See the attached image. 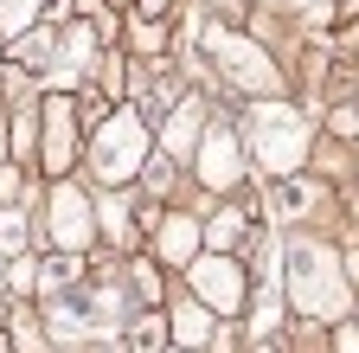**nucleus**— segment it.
<instances>
[{"label":"nucleus","instance_id":"21","mask_svg":"<svg viewBox=\"0 0 359 353\" xmlns=\"http://www.w3.org/2000/svg\"><path fill=\"white\" fill-rule=\"evenodd\" d=\"M128 283H135V295H142L148 308H167V289H161V263H154V257H135V263H128Z\"/></svg>","mask_w":359,"mask_h":353},{"label":"nucleus","instance_id":"35","mask_svg":"<svg viewBox=\"0 0 359 353\" xmlns=\"http://www.w3.org/2000/svg\"><path fill=\"white\" fill-rule=\"evenodd\" d=\"M334 7H340V0H334Z\"/></svg>","mask_w":359,"mask_h":353},{"label":"nucleus","instance_id":"16","mask_svg":"<svg viewBox=\"0 0 359 353\" xmlns=\"http://www.w3.org/2000/svg\"><path fill=\"white\" fill-rule=\"evenodd\" d=\"M97 232H103L109 244H135V225H128V199H122V193H103V206H97Z\"/></svg>","mask_w":359,"mask_h":353},{"label":"nucleus","instance_id":"22","mask_svg":"<svg viewBox=\"0 0 359 353\" xmlns=\"http://www.w3.org/2000/svg\"><path fill=\"white\" fill-rule=\"evenodd\" d=\"M7 289H13V295H32V289H39V257H13V263H7Z\"/></svg>","mask_w":359,"mask_h":353},{"label":"nucleus","instance_id":"11","mask_svg":"<svg viewBox=\"0 0 359 353\" xmlns=\"http://www.w3.org/2000/svg\"><path fill=\"white\" fill-rule=\"evenodd\" d=\"M205 251V225L193 212H161V225H154V263L161 270H187V263Z\"/></svg>","mask_w":359,"mask_h":353},{"label":"nucleus","instance_id":"19","mask_svg":"<svg viewBox=\"0 0 359 353\" xmlns=\"http://www.w3.org/2000/svg\"><path fill=\"white\" fill-rule=\"evenodd\" d=\"M39 13H45V0H0V39L32 32V26H39Z\"/></svg>","mask_w":359,"mask_h":353},{"label":"nucleus","instance_id":"15","mask_svg":"<svg viewBox=\"0 0 359 353\" xmlns=\"http://www.w3.org/2000/svg\"><path fill=\"white\" fill-rule=\"evenodd\" d=\"M52 52H58L52 26H32V32H20V39H13V65H20V71L32 65V77H45V71H52Z\"/></svg>","mask_w":359,"mask_h":353},{"label":"nucleus","instance_id":"10","mask_svg":"<svg viewBox=\"0 0 359 353\" xmlns=\"http://www.w3.org/2000/svg\"><path fill=\"white\" fill-rule=\"evenodd\" d=\"M205 122H212V109H205L199 97H180V103L154 122V148H161L167 161H187V167H193V154H199V142H205Z\"/></svg>","mask_w":359,"mask_h":353},{"label":"nucleus","instance_id":"23","mask_svg":"<svg viewBox=\"0 0 359 353\" xmlns=\"http://www.w3.org/2000/svg\"><path fill=\"white\" fill-rule=\"evenodd\" d=\"M142 173H148V193H167V187H173V173H180V161H167V154H161V148H154V154H148V167H142Z\"/></svg>","mask_w":359,"mask_h":353},{"label":"nucleus","instance_id":"18","mask_svg":"<svg viewBox=\"0 0 359 353\" xmlns=\"http://www.w3.org/2000/svg\"><path fill=\"white\" fill-rule=\"evenodd\" d=\"M26 238H32V218H26V206H0V257H26Z\"/></svg>","mask_w":359,"mask_h":353},{"label":"nucleus","instance_id":"13","mask_svg":"<svg viewBox=\"0 0 359 353\" xmlns=\"http://www.w3.org/2000/svg\"><path fill=\"white\" fill-rule=\"evenodd\" d=\"M199 225H205V251L238 257V251H244V238H250V206H244V199H224L212 218H199Z\"/></svg>","mask_w":359,"mask_h":353},{"label":"nucleus","instance_id":"32","mask_svg":"<svg viewBox=\"0 0 359 353\" xmlns=\"http://www.w3.org/2000/svg\"><path fill=\"white\" fill-rule=\"evenodd\" d=\"M353 218H359V193H353Z\"/></svg>","mask_w":359,"mask_h":353},{"label":"nucleus","instance_id":"17","mask_svg":"<svg viewBox=\"0 0 359 353\" xmlns=\"http://www.w3.org/2000/svg\"><path fill=\"white\" fill-rule=\"evenodd\" d=\"M250 334H257V340H276V334H283V283L263 289V295L250 302Z\"/></svg>","mask_w":359,"mask_h":353},{"label":"nucleus","instance_id":"9","mask_svg":"<svg viewBox=\"0 0 359 353\" xmlns=\"http://www.w3.org/2000/svg\"><path fill=\"white\" fill-rule=\"evenodd\" d=\"M321 206H327V180H314V173H289V180H269L263 187L269 225H308Z\"/></svg>","mask_w":359,"mask_h":353},{"label":"nucleus","instance_id":"29","mask_svg":"<svg viewBox=\"0 0 359 353\" xmlns=\"http://www.w3.org/2000/svg\"><path fill=\"white\" fill-rule=\"evenodd\" d=\"M103 7H109V13H116V7H128V0H103Z\"/></svg>","mask_w":359,"mask_h":353},{"label":"nucleus","instance_id":"28","mask_svg":"<svg viewBox=\"0 0 359 353\" xmlns=\"http://www.w3.org/2000/svg\"><path fill=\"white\" fill-rule=\"evenodd\" d=\"M212 7H218V13H231V20H238V13H244V0H212Z\"/></svg>","mask_w":359,"mask_h":353},{"label":"nucleus","instance_id":"24","mask_svg":"<svg viewBox=\"0 0 359 353\" xmlns=\"http://www.w3.org/2000/svg\"><path fill=\"white\" fill-rule=\"evenodd\" d=\"M128 39H135V52H161V46H167V32H161L154 20H142V26H135Z\"/></svg>","mask_w":359,"mask_h":353},{"label":"nucleus","instance_id":"34","mask_svg":"<svg viewBox=\"0 0 359 353\" xmlns=\"http://www.w3.org/2000/svg\"><path fill=\"white\" fill-rule=\"evenodd\" d=\"M353 308H359V295H353Z\"/></svg>","mask_w":359,"mask_h":353},{"label":"nucleus","instance_id":"27","mask_svg":"<svg viewBox=\"0 0 359 353\" xmlns=\"http://www.w3.org/2000/svg\"><path fill=\"white\" fill-rule=\"evenodd\" d=\"M90 353H128L122 340H90Z\"/></svg>","mask_w":359,"mask_h":353},{"label":"nucleus","instance_id":"5","mask_svg":"<svg viewBox=\"0 0 359 353\" xmlns=\"http://www.w3.org/2000/svg\"><path fill=\"white\" fill-rule=\"evenodd\" d=\"M187 289L212 308L218 321H238L250 308V270H244V257H224V251H199L187 263Z\"/></svg>","mask_w":359,"mask_h":353},{"label":"nucleus","instance_id":"1","mask_svg":"<svg viewBox=\"0 0 359 353\" xmlns=\"http://www.w3.org/2000/svg\"><path fill=\"white\" fill-rule=\"evenodd\" d=\"M283 295L295 302V315H308V321H340L346 308H353V283H346V257L327 244V238H308V232H295V238H283Z\"/></svg>","mask_w":359,"mask_h":353},{"label":"nucleus","instance_id":"33","mask_svg":"<svg viewBox=\"0 0 359 353\" xmlns=\"http://www.w3.org/2000/svg\"><path fill=\"white\" fill-rule=\"evenodd\" d=\"M167 353H187V347H167Z\"/></svg>","mask_w":359,"mask_h":353},{"label":"nucleus","instance_id":"14","mask_svg":"<svg viewBox=\"0 0 359 353\" xmlns=\"http://www.w3.org/2000/svg\"><path fill=\"white\" fill-rule=\"evenodd\" d=\"M122 347H128V353H167V347H173V334H167V315H161V308H142V315H128V328H122Z\"/></svg>","mask_w":359,"mask_h":353},{"label":"nucleus","instance_id":"4","mask_svg":"<svg viewBox=\"0 0 359 353\" xmlns=\"http://www.w3.org/2000/svg\"><path fill=\"white\" fill-rule=\"evenodd\" d=\"M199 46L212 52V65H218V77L231 84V91H244L250 103H269V97H289V71L276 65V52L263 46L257 32H231V26H205V39Z\"/></svg>","mask_w":359,"mask_h":353},{"label":"nucleus","instance_id":"12","mask_svg":"<svg viewBox=\"0 0 359 353\" xmlns=\"http://www.w3.org/2000/svg\"><path fill=\"white\" fill-rule=\"evenodd\" d=\"M161 315H167V334H173V347H187V353H205V347H212V328H218V315H212V308H205L193 289H173Z\"/></svg>","mask_w":359,"mask_h":353},{"label":"nucleus","instance_id":"30","mask_svg":"<svg viewBox=\"0 0 359 353\" xmlns=\"http://www.w3.org/2000/svg\"><path fill=\"white\" fill-rule=\"evenodd\" d=\"M0 353H13V340H7V334H0Z\"/></svg>","mask_w":359,"mask_h":353},{"label":"nucleus","instance_id":"3","mask_svg":"<svg viewBox=\"0 0 359 353\" xmlns=\"http://www.w3.org/2000/svg\"><path fill=\"white\" fill-rule=\"evenodd\" d=\"M238 135H244V154L257 161L263 180H289V173H302L308 154H314V128H308V116L289 97L250 103V122L238 128Z\"/></svg>","mask_w":359,"mask_h":353},{"label":"nucleus","instance_id":"25","mask_svg":"<svg viewBox=\"0 0 359 353\" xmlns=\"http://www.w3.org/2000/svg\"><path fill=\"white\" fill-rule=\"evenodd\" d=\"M334 353H359V321H340L334 328Z\"/></svg>","mask_w":359,"mask_h":353},{"label":"nucleus","instance_id":"8","mask_svg":"<svg viewBox=\"0 0 359 353\" xmlns=\"http://www.w3.org/2000/svg\"><path fill=\"white\" fill-rule=\"evenodd\" d=\"M39 167L52 180H65L77 167V97H65V91H45V103H39Z\"/></svg>","mask_w":359,"mask_h":353},{"label":"nucleus","instance_id":"31","mask_svg":"<svg viewBox=\"0 0 359 353\" xmlns=\"http://www.w3.org/2000/svg\"><path fill=\"white\" fill-rule=\"evenodd\" d=\"M0 283H7V257H0Z\"/></svg>","mask_w":359,"mask_h":353},{"label":"nucleus","instance_id":"20","mask_svg":"<svg viewBox=\"0 0 359 353\" xmlns=\"http://www.w3.org/2000/svg\"><path fill=\"white\" fill-rule=\"evenodd\" d=\"M7 328H13V334H7L13 353H52V340H45V315H26V308H20Z\"/></svg>","mask_w":359,"mask_h":353},{"label":"nucleus","instance_id":"26","mask_svg":"<svg viewBox=\"0 0 359 353\" xmlns=\"http://www.w3.org/2000/svg\"><path fill=\"white\" fill-rule=\"evenodd\" d=\"M167 13V0H142V20H161Z\"/></svg>","mask_w":359,"mask_h":353},{"label":"nucleus","instance_id":"6","mask_svg":"<svg viewBox=\"0 0 359 353\" xmlns=\"http://www.w3.org/2000/svg\"><path fill=\"white\" fill-rule=\"evenodd\" d=\"M45 238H52V251H77V257L97 244V199L77 180H52V193H45Z\"/></svg>","mask_w":359,"mask_h":353},{"label":"nucleus","instance_id":"2","mask_svg":"<svg viewBox=\"0 0 359 353\" xmlns=\"http://www.w3.org/2000/svg\"><path fill=\"white\" fill-rule=\"evenodd\" d=\"M154 154V122L142 103H122L109 109L97 128H90V142H83V161H90V180H97L103 193H122L142 180V167Z\"/></svg>","mask_w":359,"mask_h":353},{"label":"nucleus","instance_id":"7","mask_svg":"<svg viewBox=\"0 0 359 353\" xmlns=\"http://www.w3.org/2000/svg\"><path fill=\"white\" fill-rule=\"evenodd\" d=\"M244 167H250V154H244V135L224 116H212L205 122V142H199V154H193V173H199V187H212V193H224L231 199L238 187H244Z\"/></svg>","mask_w":359,"mask_h":353}]
</instances>
